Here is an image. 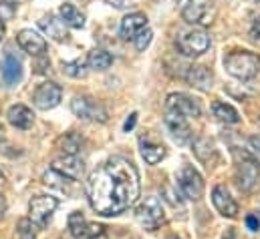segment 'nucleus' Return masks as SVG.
I'll return each instance as SVG.
<instances>
[{
    "instance_id": "nucleus-27",
    "label": "nucleus",
    "mask_w": 260,
    "mask_h": 239,
    "mask_svg": "<svg viewBox=\"0 0 260 239\" xmlns=\"http://www.w3.org/2000/svg\"><path fill=\"white\" fill-rule=\"evenodd\" d=\"M59 145H61V151H63L65 155H75V157H77V153H79L83 141L79 139V135L69 133V135H65V137L59 141Z\"/></svg>"
},
{
    "instance_id": "nucleus-6",
    "label": "nucleus",
    "mask_w": 260,
    "mask_h": 239,
    "mask_svg": "<svg viewBox=\"0 0 260 239\" xmlns=\"http://www.w3.org/2000/svg\"><path fill=\"white\" fill-rule=\"evenodd\" d=\"M59 201L51 195H39V197H32L30 203H28V213H30V221L37 225V227H47L49 219L53 217L55 209H57Z\"/></svg>"
},
{
    "instance_id": "nucleus-39",
    "label": "nucleus",
    "mask_w": 260,
    "mask_h": 239,
    "mask_svg": "<svg viewBox=\"0 0 260 239\" xmlns=\"http://www.w3.org/2000/svg\"><path fill=\"white\" fill-rule=\"evenodd\" d=\"M0 135H2V127H0Z\"/></svg>"
},
{
    "instance_id": "nucleus-34",
    "label": "nucleus",
    "mask_w": 260,
    "mask_h": 239,
    "mask_svg": "<svg viewBox=\"0 0 260 239\" xmlns=\"http://www.w3.org/2000/svg\"><path fill=\"white\" fill-rule=\"evenodd\" d=\"M135 123H137V113H131L129 119L125 121V125H123V131H125V133H129L131 129L135 127Z\"/></svg>"
},
{
    "instance_id": "nucleus-20",
    "label": "nucleus",
    "mask_w": 260,
    "mask_h": 239,
    "mask_svg": "<svg viewBox=\"0 0 260 239\" xmlns=\"http://www.w3.org/2000/svg\"><path fill=\"white\" fill-rule=\"evenodd\" d=\"M39 26L43 28V32H45L47 36H51V38L57 41V43H65L67 38H69L65 22H63L61 18H57L55 14H49V16H45L43 20H39Z\"/></svg>"
},
{
    "instance_id": "nucleus-9",
    "label": "nucleus",
    "mask_w": 260,
    "mask_h": 239,
    "mask_svg": "<svg viewBox=\"0 0 260 239\" xmlns=\"http://www.w3.org/2000/svg\"><path fill=\"white\" fill-rule=\"evenodd\" d=\"M166 111H174V113H178V115H182L186 119H196V117L202 115L200 103L196 99H192L190 95H186V93H172V95H168Z\"/></svg>"
},
{
    "instance_id": "nucleus-1",
    "label": "nucleus",
    "mask_w": 260,
    "mask_h": 239,
    "mask_svg": "<svg viewBox=\"0 0 260 239\" xmlns=\"http://www.w3.org/2000/svg\"><path fill=\"white\" fill-rule=\"evenodd\" d=\"M85 193L95 213L103 217L119 215L139 197V173L131 161L113 157L89 175Z\"/></svg>"
},
{
    "instance_id": "nucleus-17",
    "label": "nucleus",
    "mask_w": 260,
    "mask_h": 239,
    "mask_svg": "<svg viewBox=\"0 0 260 239\" xmlns=\"http://www.w3.org/2000/svg\"><path fill=\"white\" fill-rule=\"evenodd\" d=\"M0 68H2V78H4V83L8 87H14V85L20 83V78H22V62L14 53H10V51L4 53Z\"/></svg>"
},
{
    "instance_id": "nucleus-33",
    "label": "nucleus",
    "mask_w": 260,
    "mask_h": 239,
    "mask_svg": "<svg viewBox=\"0 0 260 239\" xmlns=\"http://www.w3.org/2000/svg\"><path fill=\"white\" fill-rule=\"evenodd\" d=\"M250 34H252L256 41H260V16L254 18V22H252V26H250Z\"/></svg>"
},
{
    "instance_id": "nucleus-13",
    "label": "nucleus",
    "mask_w": 260,
    "mask_h": 239,
    "mask_svg": "<svg viewBox=\"0 0 260 239\" xmlns=\"http://www.w3.org/2000/svg\"><path fill=\"white\" fill-rule=\"evenodd\" d=\"M16 43L30 57H43L47 53V41L39 32H35L32 28H22L16 34Z\"/></svg>"
},
{
    "instance_id": "nucleus-35",
    "label": "nucleus",
    "mask_w": 260,
    "mask_h": 239,
    "mask_svg": "<svg viewBox=\"0 0 260 239\" xmlns=\"http://www.w3.org/2000/svg\"><path fill=\"white\" fill-rule=\"evenodd\" d=\"M4 211H6V201H4V197H2V193H0V217L4 215Z\"/></svg>"
},
{
    "instance_id": "nucleus-3",
    "label": "nucleus",
    "mask_w": 260,
    "mask_h": 239,
    "mask_svg": "<svg viewBox=\"0 0 260 239\" xmlns=\"http://www.w3.org/2000/svg\"><path fill=\"white\" fill-rule=\"evenodd\" d=\"M135 219H137V223L141 227H145L149 231H153L159 225H164L166 213H164V207H161L159 199L157 197H145L135 209Z\"/></svg>"
},
{
    "instance_id": "nucleus-19",
    "label": "nucleus",
    "mask_w": 260,
    "mask_h": 239,
    "mask_svg": "<svg viewBox=\"0 0 260 239\" xmlns=\"http://www.w3.org/2000/svg\"><path fill=\"white\" fill-rule=\"evenodd\" d=\"M143 28H147V16L143 12H131L121 20L119 32L125 41H133Z\"/></svg>"
},
{
    "instance_id": "nucleus-15",
    "label": "nucleus",
    "mask_w": 260,
    "mask_h": 239,
    "mask_svg": "<svg viewBox=\"0 0 260 239\" xmlns=\"http://www.w3.org/2000/svg\"><path fill=\"white\" fill-rule=\"evenodd\" d=\"M166 125L172 133V137L180 143V145H186L192 141V129L188 125V119L174 113V111H166Z\"/></svg>"
},
{
    "instance_id": "nucleus-21",
    "label": "nucleus",
    "mask_w": 260,
    "mask_h": 239,
    "mask_svg": "<svg viewBox=\"0 0 260 239\" xmlns=\"http://www.w3.org/2000/svg\"><path fill=\"white\" fill-rule=\"evenodd\" d=\"M6 117H8V123L12 125V127H16V129H30L32 127V123H35V115H32V111L28 109V107H24V105H12L10 109H8V113H6Z\"/></svg>"
},
{
    "instance_id": "nucleus-4",
    "label": "nucleus",
    "mask_w": 260,
    "mask_h": 239,
    "mask_svg": "<svg viewBox=\"0 0 260 239\" xmlns=\"http://www.w3.org/2000/svg\"><path fill=\"white\" fill-rule=\"evenodd\" d=\"M176 49H178L184 57H190V59L202 57V55L210 49V36H208L206 30H200V28L182 32V34L176 38Z\"/></svg>"
},
{
    "instance_id": "nucleus-28",
    "label": "nucleus",
    "mask_w": 260,
    "mask_h": 239,
    "mask_svg": "<svg viewBox=\"0 0 260 239\" xmlns=\"http://www.w3.org/2000/svg\"><path fill=\"white\" fill-rule=\"evenodd\" d=\"M63 72L71 78H85L87 66L83 60H71V62H63Z\"/></svg>"
},
{
    "instance_id": "nucleus-2",
    "label": "nucleus",
    "mask_w": 260,
    "mask_h": 239,
    "mask_svg": "<svg viewBox=\"0 0 260 239\" xmlns=\"http://www.w3.org/2000/svg\"><path fill=\"white\" fill-rule=\"evenodd\" d=\"M224 68L238 81H250L260 72V57L250 51H234L224 59Z\"/></svg>"
},
{
    "instance_id": "nucleus-7",
    "label": "nucleus",
    "mask_w": 260,
    "mask_h": 239,
    "mask_svg": "<svg viewBox=\"0 0 260 239\" xmlns=\"http://www.w3.org/2000/svg\"><path fill=\"white\" fill-rule=\"evenodd\" d=\"M178 187H180V191L184 193L186 199L198 201V199H202L206 185H204L202 175L196 171L192 165H184L182 171L178 173Z\"/></svg>"
},
{
    "instance_id": "nucleus-32",
    "label": "nucleus",
    "mask_w": 260,
    "mask_h": 239,
    "mask_svg": "<svg viewBox=\"0 0 260 239\" xmlns=\"http://www.w3.org/2000/svg\"><path fill=\"white\" fill-rule=\"evenodd\" d=\"M246 225H248V229L258 231V229H260V219L256 217V215H248V217H246Z\"/></svg>"
},
{
    "instance_id": "nucleus-18",
    "label": "nucleus",
    "mask_w": 260,
    "mask_h": 239,
    "mask_svg": "<svg viewBox=\"0 0 260 239\" xmlns=\"http://www.w3.org/2000/svg\"><path fill=\"white\" fill-rule=\"evenodd\" d=\"M186 81H188L192 87H196V89L208 93V91L212 89V85H214V74H212V70H210L208 66L194 64V66L188 68V72H186Z\"/></svg>"
},
{
    "instance_id": "nucleus-14",
    "label": "nucleus",
    "mask_w": 260,
    "mask_h": 239,
    "mask_svg": "<svg viewBox=\"0 0 260 239\" xmlns=\"http://www.w3.org/2000/svg\"><path fill=\"white\" fill-rule=\"evenodd\" d=\"M212 203L214 207L218 209L220 215L224 217H236L238 215V203L234 201V197L230 195V191L224 187V185H216L214 191H212Z\"/></svg>"
},
{
    "instance_id": "nucleus-22",
    "label": "nucleus",
    "mask_w": 260,
    "mask_h": 239,
    "mask_svg": "<svg viewBox=\"0 0 260 239\" xmlns=\"http://www.w3.org/2000/svg\"><path fill=\"white\" fill-rule=\"evenodd\" d=\"M139 143H141V157H143L145 163H149V165L161 163V159L166 157V147L164 145L147 141V139H141Z\"/></svg>"
},
{
    "instance_id": "nucleus-5",
    "label": "nucleus",
    "mask_w": 260,
    "mask_h": 239,
    "mask_svg": "<svg viewBox=\"0 0 260 239\" xmlns=\"http://www.w3.org/2000/svg\"><path fill=\"white\" fill-rule=\"evenodd\" d=\"M214 16H216V10L210 0H188V4L182 8V18L188 24L208 26L212 24Z\"/></svg>"
},
{
    "instance_id": "nucleus-25",
    "label": "nucleus",
    "mask_w": 260,
    "mask_h": 239,
    "mask_svg": "<svg viewBox=\"0 0 260 239\" xmlns=\"http://www.w3.org/2000/svg\"><path fill=\"white\" fill-rule=\"evenodd\" d=\"M212 111H214V117H218L222 123H230V125H234V123H238V121H240L238 111H236L232 105H228V103L216 101V103L212 105Z\"/></svg>"
},
{
    "instance_id": "nucleus-36",
    "label": "nucleus",
    "mask_w": 260,
    "mask_h": 239,
    "mask_svg": "<svg viewBox=\"0 0 260 239\" xmlns=\"http://www.w3.org/2000/svg\"><path fill=\"white\" fill-rule=\"evenodd\" d=\"M250 145H252V147H256V151L260 153V139H256V137H254V139H250Z\"/></svg>"
},
{
    "instance_id": "nucleus-37",
    "label": "nucleus",
    "mask_w": 260,
    "mask_h": 239,
    "mask_svg": "<svg viewBox=\"0 0 260 239\" xmlns=\"http://www.w3.org/2000/svg\"><path fill=\"white\" fill-rule=\"evenodd\" d=\"M2 36H4V22H2V18H0V41H2Z\"/></svg>"
},
{
    "instance_id": "nucleus-10",
    "label": "nucleus",
    "mask_w": 260,
    "mask_h": 239,
    "mask_svg": "<svg viewBox=\"0 0 260 239\" xmlns=\"http://www.w3.org/2000/svg\"><path fill=\"white\" fill-rule=\"evenodd\" d=\"M236 183L242 191L250 193L254 191L260 185V163L250 159V157H244L238 165H236Z\"/></svg>"
},
{
    "instance_id": "nucleus-31",
    "label": "nucleus",
    "mask_w": 260,
    "mask_h": 239,
    "mask_svg": "<svg viewBox=\"0 0 260 239\" xmlns=\"http://www.w3.org/2000/svg\"><path fill=\"white\" fill-rule=\"evenodd\" d=\"M151 36H153V32H151V28H143L135 38H133V43H135V49L137 51H145L147 47H149V43H151Z\"/></svg>"
},
{
    "instance_id": "nucleus-38",
    "label": "nucleus",
    "mask_w": 260,
    "mask_h": 239,
    "mask_svg": "<svg viewBox=\"0 0 260 239\" xmlns=\"http://www.w3.org/2000/svg\"><path fill=\"white\" fill-rule=\"evenodd\" d=\"M2 183H4V173L0 171V185H2Z\"/></svg>"
},
{
    "instance_id": "nucleus-23",
    "label": "nucleus",
    "mask_w": 260,
    "mask_h": 239,
    "mask_svg": "<svg viewBox=\"0 0 260 239\" xmlns=\"http://www.w3.org/2000/svg\"><path fill=\"white\" fill-rule=\"evenodd\" d=\"M59 14H61V20L65 22V26H71V28H83L85 26V16L83 12L73 6V4H61L59 8Z\"/></svg>"
},
{
    "instance_id": "nucleus-16",
    "label": "nucleus",
    "mask_w": 260,
    "mask_h": 239,
    "mask_svg": "<svg viewBox=\"0 0 260 239\" xmlns=\"http://www.w3.org/2000/svg\"><path fill=\"white\" fill-rule=\"evenodd\" d=\"M53 169H55L57 173H61L63 177H67V179L77 181V179H81V175H83V171H85V165H83V161H81L79 157H75V155H63V157H59V159L53 161Z\"/></svg>"
},
{
    "instance_id": "nucleus-26",
    "label": "nucleus",
    "mask_w": 260,
    "mask_h": 239,
    "mask_svg": "<svg viewBox=\"0 0 260 239\" xmlns=\"http://www.w3.org/2000/svg\"><path fill=\"white\" fill-rule=\"evenodd\" d=\"M43 181L47 183V185H51V187H55V189H59V191H65L69 193V181L67 177H63L61 173H57L55 169H49V171H45V175H43Z\"/></svg>"
},
{
    "instance_id": "nucleus-8",
    "label": "nucleus",
    "mask_w": 260,
    "mask_h": 239,
    "mask_svg": "<svg viewBox=\"0 0 260 239\" xmlns=\"http://www.w3.org/2000/svg\"><path fill=\"white\" fill-rule=\"evenodd\" d=\"M69 231L75 239H107V233L101 225L87 221L79 211L69 215Z\"/></svg>"
},
{
    "instance_id": "nucleus-12",
    "label": "nucleus",
    "mask_w": 260,
    "mask_h": 239,
    "mask_svg": "<svg viewBox=\"0 0 260 239\" xmlns=\"http://www.w3.org/2000/svg\"><path fill=\"white\" fill-rule=\"evenodd\" d=\"M71 111L79 117V119H87V121H99V123H105L107 121V111L93 99L89 97H75L71 101Z\"/></svg>"
},
{
    "instance_id": "nucleus-29",
    "label": "nucleus",
    "mask_w": 260,
    "mask_h": 239,
    "mask_svg": "<svg viewBox=\"0 0 260 239\" xmlns=\"http://www.w3.org/2000/svg\"><path fill=\"white\" fill-rule=\"evenodd\" d=\"M194 151H196V155H198V159L206 163V161H208V155H206L204 151H208L210 155H214V145H212L210 139H198L194 143Z\"/></svg>"
},
{
    "instance_id": "nucleus-11",
    "label": "nucleus",
    "mask_w": 260,
    "mask_h": 239,
    "mask_svg": "<svg viewBox=\"0 0 260 239\" xmlns=\"http://www.w3.org/2000/svg\"><path fill=\"white\" fill-rule=\"evenodd\" d=\"M63 99V89L57 85V83H41L37 87V91L32 93V103L37 109L41 111H49V109H55Z\"/></svg>"
},
{
    "instance_id": "nucleus-24",
    "label": "nucleus",
    "mask_w": 260,
    "mask_h": 239,
    "mask_svg": "<svg viewBox=\"0 0 260 239\" xmlns=\"http://www.w3.org/2000/svg\"><path fill=\"white\" fill-rule=\"evenodd\" d=\"M87 64L93 70H107L113 64V57L107 51H103V49H93L87 55Z\"/></svg>"
},
{
    "instance_id": "nucleus-30",
    "label": "nucleus",
    "mask_w": 260,
    "mask_h": 239,
    "mask_svg": "<svg viewBox=\"0 0 260 239\" xmlns=\"http://www.w3.org/2000/svg\"><path fill=\"white\" fill-rule=\"evenodd\" d=\"M18 239H37V231H35V223L28 219V217H24V219H20L18 221Z\"/></svg>"
}]
</instances>
